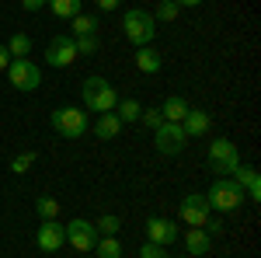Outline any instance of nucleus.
I'll list each match as a JSON object with an SVG mask.
<instances>
[{
  "label": "nucleus",
  "mask_w": 261,
  "mask_h": 258,
  "mask_svg": "<svg viewBox=\"0 0 261 258\" xmlns=\"http://www.w3.org/2000/svg\"><path fill=\"white\" fill-rule=\"evenodd\" d=\"M7 53H11V60H24V56L32 53V39H28L24 32H14V35L7 39Z\"/></svg>",
  "instance_id": "obj_21"
},
{
  "label": "nucleus",
  "mask_w": 261,
  "mask_h": 258,
  "mask_svg": "<svg viewBox=\"0 0 261 258\" xmlns=\"http://www.w3.org/2000/svg\"><path fill=\"white\" fill-rule=\"evenodd\" d=\"M167 258H171V255H167Z\"/></svg>",
  "instance_id": "obj_35"
},
{
  "label": "nucleus",
  "mask_w": 261,
  "mask_h": 258,
  "mask_svg": "<svg viewBox=\"0 0 261 258\" xmlns=\"http://www.w3.org/2000/svg\"><path fill=\"white\" fill-rule=\"evenodd\" d=\"M178 213L188 227H205V220L213 217V206L205 202V192H188V196L181 199Z\"/></svg>",
  "instance_id": "obj_9"
},
{
  "label": "nucleus",
  "mask_w": 261,
  "mask_h": 258,
  "mask_svg": "<svg viewBox=\"0 0 261 258\" xmlns=\"http://www.w3.org/2000/svg\"><path fill=\"white\" fill-rule=\"evenodd\" d=\"M119 227H122V220L115 217V213H101L98 223H94L98 238H119Z\"/></svg>",
  "instance_id": "obj_22"
},
{
  "label": "nucleus",
  "mask_w": 261,
  "mask_h": 258,
  "mask_svg": "<svg viewBox=\"0 0 261 258\" xmlns=\"http://www.w3.org/2000/svg\"><path fill=\"white\" fill-rule=\"evenodd\" d=\"M4 74H7V80H11L14 91H39V84H42V66L32 63L28 56H24V60H11V66H7Z\"/></svg>",
  "instance_id": "obj_6"
},
{
  "label": "nucleus",
  "mask_w": 261,
  "mask_h": 258,
  "mask_svg": "<svg viewBox=\"0 0 261 258\" xmlns=\"http://www.w3.org/2000/svg\"><path fill=\"white\" fill-rule=\"evenodd\" d=\"M209 171H216L220 178H230L237 168H241V150H237V143L226 136H216L209 143Z\"/></svg>",
  "instance_id": "obj_4"
},
{
  "label": "nucleus",
  "mask_w": 261,
  "mask_h": 258,
  "mask_svg": "<svg viewBox=\"0 0 261 258\" xmlns=\"http://www.w3.org/2000/svg\"><path fill=\"white\" fill-rule=\"evenodd\" d=\"M35 244H39V251H45V255L60 251L63 244H66V234H63V223H60V220H42L39 234H35Z\"/></svg>",
  "instance_id": "obj_11"
},
{
  "label": "nucleus",
  "mask_w": 261,
  "mask_h": 258,
  "mask_svg": "<svg viewBox=\"0 0 261 258\" xmlns=\"http://www.w3.org/2000/svg\"><path fill=\"white\" fill-rule=\"evenodd\" d=\"M122 32H125V39L133 42L136 49L140 45H153V39H157V18L150 11H143V7H133L122 18Z\"/></svg>",
  "instance_id": "obj_2"
},
{
  "label": "nucleus",
  "mask_w": 261,
  "mask_h": 258,
  "mask_svg": "<svg viewBox=\"0 0 261 258\" xmlns=\"http://www.w3.org/2000/svg\"><path fill=\"white\" fill-rule=\"evenodd\" d=\"M140 122H143V126H150V129H157V126L164 122L161 108H143V112H140Z\"/></svg>",
  "instance_id": "obj_29"
},
{
  "label": "nucleus",
  "mask_w": 261,
  "mask_h": 258,
  "mask_svg": "<svg viewBox=\"0 0 261 258\" xmlns=\"http://www.w3.org/2000/svg\"><path fill=\"white\" fill-rule=\"evenodd\" d=\"M21 7L24 11H42V7H49V0H21Z\"/></svg>",
  "instance_id": "obj_31"
},
{
  "label": "nucleus",
  "mask_w": 261,
  "mask_h": 258,
  "mask_svg": "<svg viewBox=\"0 0 261 258\" xmlns=\"http://www.w3.org/2000/svg\"><path fill=\"white\" fill-rule=\"evenodd\" d=\"M178 238H181V230H178L174 220H164V217H150V220H146V241H153V244L167 248V244H174Z\"/></svg>",
  "instance_id": "obj_12"
},
{
  "label": "nucleus",
  "mask_w": 261,
  "mask_h": 258,
  "mask_svg": "<svg viewBox=\"0 0 261 258\" xmlns=\"http://www.w3.org/2000/svg\"><path fill=\"white\" fill-rule=\"evenodd\" d=\"M181 244H185L188 255H205V251L213 248V234H205V227H188Z\"/></svg>",
  "instance_id": "obj_16"
},
{
  "label": "nucleus",
  "mask_w": 261,
  "mask_h": 258,
  "mask_svg": "<svg viewBox=\"0 0 261 258\" xmlns=\"http://www.w3.org/2000/svg\"><path fill=\"white\" fill-rule=\"evenodd\" d=\"M136 66H140L143 74H161L164 56L153 49V45H140V49H136Z\"/></svg>",
  "instance_id": "obj_18"
},
{
  "label": "nucleus",
  "mask_w": 261,
  "mask_h": 258,
  "mask_svg": "<svg viewBox=\"0 0 261 258\" xmlns=\"http://www.w3.org/2000/svg\"><path fill=\"white\" fill-rule=\"evenodd\" d=\"M178 14H181V7L174 4V0H161L157 11H153V18H157V21H178Z\"/></svg>",
  "instance_id": "obj_28"
},
{
  "label": "nucleus",
  "mask_w": 261,
  "mask_h": 258,
  "mask_svg": "<svg viewBox=\"0 0 261 258\" xmlns=\"http://www.w3.org/2000/svg\"><path fill=\"white\" fill-rule=\"evenodd\" d=\"M73 42H77V56H98V49H101L98 35H81V39H73Z\"/></svg>",
  "instance_id": "obj_27"
},
{
  "label": "nucleus",
  "mask_w": 261,
  "mask_h": 258,
  "mask_svg": "<svg viewBox=\"0 0 261 258\" xmlns=\"http://www.w3.org/2000/svg\"><path fill=\"white\" fill-rule=\"evenodd\" d=\"M115 115H119V122L125 126V122H140V112H143V105L136 98H119L115 101V108H112Z\"/></svg>",
  "instance_id": "obj_19"
},
{
  "label": "nucleus",
  "mask_w": 261,
  "mask_h": 258,
  "mask_svg": "<svg viewBox=\"0 0 261 258\" xmlns=\"http://www.w3.org/2000/svg\"><path fill=\"white\" fill-rule=\"evenodd\" d=\"M188 101L181 98V95H171V98H164V105H161V115H164V122H185V115H188Z\"/></svg>",
  "instance_id": "obj_17"
},
{
  "label": "nucleus",
  "mask_w": 261,
  "mask_h": 258,
  "mask_svg": "<svg viewBox=\"0 0 261 258\" xmlns=\"http://www.w3.org/2000/svg\"><path fill=\"white\" fill-rule=\"evenodd\" d=\"M178 7H199V4H205V0H174Z\"/></svg>",
  "instance_id": "obj_34"
},
{
  "label": "nucleus",
  "mask_w": 261,
  "mask_h": 258,
  "mask_svg": "<svg viewBox=\"0 0 261 258\" xmlns=\"http://www.w3.org/2000/svg\"><path fill=\"white\" fill-rule=\"evenodd\" d=\"M77 60V42L73 35H56V39L45 45V66H56V70H66Z\"/></svg>",
  "instance_id": "obj_8"
},
{
  "label": "nucleus",
  "mask_w": 261,
  "mask_h": 258,
  "mask_svg": "<svg viewBox=\"0 0 261 258\" xmlns=\"http://www.w3.org/2000/svg\"><path fill=\"white\" fill-rule=\"evenodd\" d=\"M11 66V53H7V45H0V74Z\"/></svg>",
  "instance_id": "obj_33"
},
{
  "label": "nucleus",
  "mask_w": 261,
  "mask_h": 258,
  "mask_svg": "<svg viewBox=\"0 0 261 258\" xmlns=\"http://www.w3.org/2000/svg\"><path fill=\"white\" fill-rule=\"evenodd\" d=\"M181 129H185V136H205L209 129H213V115L205 112V108H188V115L181 122Z\"/></svg>",
  "instance_id": "obj_14"
},
{
  "label": "nucleus",
  "mask_w": 261,
  "mask_h": 258,
  "mask_svg": "<svg viewBox=\"0 0 261 258\" xmlns=\"http://www.w3.org/2000/svg\"><path fill=\"white\" fill-rule=\"evenodd\" d=\"M233 181L244 189V196L251 199V202H261V175H258V168L241 164V168L233 171Z\"/></svg>",
  "instance_id": "obj_13"
},
{
  "label": "nucleus",
  "mask_w": 261,
  "mask_h": 258,
  "mask_svg": "<svg viewBox=\"0 0 261 258\" xmlns=\"http://www.w3.org/2000/svg\"><path fill=\"white\" fill-rule=\"evenodd\" d=\"M94 4H98V11H105V14H108V11H119L122 0H94Z\"/></svg>",
  "instance_id": "obj_32"
},
{
  "label": "nucleus",
  "mask_w": 261,
  "mask_h": 258,
  "mask_svg": "<svg viewBox=\"0 0 261 258\" xmlns=\"http://www.w3.org/2000/svg\"><path fill=\"white\" fill-rule=\"evenodd\" d=\"M49 126L56 129V136L63 139H81L87 129H91V119L84 108H73V105H63V108H53L49 115Z\"/></svg>",
  "instance_id": "obj_3"
},
{
  "label": "nucleus",
  "mask_w": 261,
  "mask_h": 258,
  "mask_svg": "<svg viewBox=\"0 0 261 258\" xmlns=\"http://www.w3.org/2000/svg\"><path fill=\"white\" fill-rule=\"evenodd\" d=\"M140 258H167V251H164L161 244H153V241H143Z\"/></svg>",
  "instance_id": "obj_30"
},
{
  "label": "nucleus",
  "mask_w": 261,
  "mask_h": 258,
  "mask_svg": "<svg viewBox=\"0 0 261 258\" xmlns=\"http://www.w3.org/2000/svg\"><path fill=\"white\" fill-rule=\"evenodd\" d=\"M205 202H209L213 209H220V213H230V209H237L244 202V189L233 178H216L213 189L205 192Z\"/></svg>",
  "instance_id": "obj_5"
},
{
  "label": "nucleus",
  "mask_w": 261,
  "mask_h": 258,
  "mask_svg": "<svg viewBox=\"0 0 261 258\" xmlns=\"http://www.w3.org/2000/svg\"><path fill=\"white\" fill-rule=\"evenodd\" d=\"M35 209H39L42 220H56L60 217V202H56V196H45V192L35 199Z\"/></svg>",
  "instance_id": "obj_25"
},
{
  "label": "nucleus",
  "mask_w": 261,
  "mask_h": 258,
  "mask_svg": "<svg viewBox=\"0 0 261 258\" xmlns=\"http://www.w3.org/2000/svg\"><path fill=\"white\" fill-rule=\"evenodd\" d=\"M153 143H157V154L164 157H178L181 150H185V129H181V122H161L157 129H153Z\"/></svg>",
  "instance_id": "obj_7"
},
{
  "label": "nucleus",
  "mask_w": 261,
  "mask_h": 258,
  "mask_svg": "<svg viewBox=\"0 0 261 258\" xmlns=\"http://www.w3.org/2000/svg\"><path fill=\"white\" fill-rule=\"evenodd\" d=\"M73 21V39H81V35H98V18H91V14H77V18H70Z\"/></svg>",
  "instance_id": "obj_24"
},
{
  "label": "nucleus",
  "mask_w": 261,
  "mask_h": 258,
  "mask_svg": "<svg viewBox=\"0 0 261 258\" xmlns=\"http://www.w3.org/2000/svg\"><path fill=\"white\" fill-rule=\"evenodd\" d=\"M81 101H84V112H94V115H101V112H112V108H115L119 95H115L112 80H105L101 74H94V77L84 80Z\"/></svg>",
  "instance_id": "obj_1"
},
{
  "label": "nucleus",
  "mask_w": 261,
  "mask_h": 258,
  "mask_svg": "<svg viewBox=\"0 0 261 258\" xmlns=\"http://www.w3.org/2000/svg\"><path fill=\"white\" fill-rule=\"evenodd\" d=\"M35 157H39L35 150H24V154H18V157L7 164V168H11V175H28V171H32V164H35Z\"/></svg>",
  "instance_id": "obj_26"
},
{
  "label": "nucleus",
  "mask_w": 261,
  "mask_h": 258,
  "mask_svg": "<svg viewBox=\"0 0 261 258\" xmlns=\"http://www.w3.org/2000/svg\"><path fill=\"white\" fill-rule=\"evenodd\" d=\"M49 11H53L56 18L70 21V18H77V14L84 11V0H49Z\"/></svg>",
  "instance_id": "obj_20"
},
{
  "label": "nucleus",
  "mask_w": 261,
  "mask_h": 258,
  "mask_svg": "<svg viewBox=\"0 0 261 258\" xmlns=\"http://www.w3.org/2000/svg\"><path fill=\"white\" fill-rule=\"evenodd\" d=\"M63 234H66V244H73L77 251H94V241H98V230H94V223L91 220H70L66 227H63Z\"/></svg>",
  "instance_id": "obj_10"
},
{
  "label": "nucleus",
  "mask_w": 261,
  "mask_h": 258,
  "mask_svg": "<svg viewBox=\"0 0 261 258\" xmlns=\"http://www.w3.org/2000/svg\"><path fill=\"white\" fill-rule=\"evenodd\" d=\"M94 258H122L119 238H98L94 241Z\"/></svg>",
  "instance_id": "obj_23"
},
{
  "label": "nucleus",
  "mask_w": 261,
  "mask_h": 258,
  "mask_svg": "<svg viewBox=\"0 0 261 258\" xmlns=\"http://www.w3.org/2000/svg\"><path fill=\"white\" fill-rule=\"evenodd\" d=\"M87 133H94L101 143H108V139H115L122 133V122H119V115H115V112H101L98 119L91 122V129H87Z\"/></svg>",
  "instance_id": "obj_15"
}]
</instances>
